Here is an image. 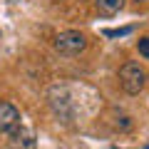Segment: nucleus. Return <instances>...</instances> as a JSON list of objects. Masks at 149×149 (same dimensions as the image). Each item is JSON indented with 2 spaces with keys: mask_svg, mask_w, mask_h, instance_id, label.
I'll use <instances>...</instances> for the list:
<instances>
[{
  "mask_svg": "<svg viewBox=\"0 0 149 149\" xmlns=\"http://www.w3.org/2000/svg\"><path fill=\"white\" fill-rule=\"evenodd\" d=\"M114 149H119V147H114Z\"/></svg>",
  "mask_w": 149,
  "mask_h": 149,
  "instance_id": "nucleus-10",
  "label": "nucleus"
},
{
  "mask_svg": "<svg viewBox=\"0 0 149 149\" xmlns=\"http://www.w3.org/2000/svg\"><path fill=\"white\" fill-rule=\"evenodd\" d=\"M147 85V70L139 62H127L119 70V87L127 95H139Z\"/></svg>",
  "mask_w": 149,
  "mask_h": 149,
  "instance_id": "nucleus-1",
  "label": "nucleus"
},
{
  "mask_svg": "<svg viewBox=\"0 0 149 149\" xmlns=\"http://www.w3.org/2000/svg\"><path fill=\"white\" fill-rule=\"evenodd\" d=\"M37 147V139H35V132L27 127H17L10 132L8 137V149H35Z\"/></svg>",
  "mask_w": 149,
  "mask_h": 149,
  "instance_id": "nucleus-4",
  "label": "nucleus"
},
{
  "mask_svg": "<svg viewBox=\"0 0 149 149\" xmlns=\"http://www.w3.org/2000/svg\"><path fill=\"white\" fill-rule=\"evenodd\" d=\"M87 47V37L77 30H65L55 35V50L60 55H80Z\"/></svg>",
  "mask_w": 149,
  "mask_h": 149,
  "instance_id": "nucleus-2",
  "label": "nucleus"
},
{
  "mask_svg": "<svg viewBox=\"0 0 149 149\" xmlns=\"http://www.w3.org/2000/svg\"><path fill=\"white\" fill-rule=\"evenodd\" d=\"M50 107L55 109V114L62 119H70L72 117V100L67 97V92L62 87H52L50 90Z\"/></svg>",
  "mask_w": 149,
  "mask_h": 149,
  "instance_id": "nucleus-3",
  "label": "nucleus"
},
{
  "mask_svg": "<svg viewBox=\"0 0 149 149\" xmlns=\"http://www.w3.org/2000/svg\"><path fill=\"white\" fill-rule=\"evenodd\" d=\"M132 30H134L132 25H127V27H117V30H109V27H107V30H102V35H104V37H124V35H129Z\"/></svg>",
  "mask_w": 149,
  "mask_h": 149,
  "instance_id": "nucleus-7",
  "label": "nucleus"
},
{
  "mask_svg": "<svg viewBox=\"0 0 149 149\" xmlns=\"http://www.w3.org/2000/svg\"><path fill=\"white\" fill-rule=\"evenodd\" d=\"M95 5H97V13H100V15L112 17V15H117L124 8V0H95Z\"/></svg>",
  "mask_w": 149,
  "mask_h": 149,
  "instance_id": "nucleus-6",
  "label": "nucleus"
},
{
  "mask_svg": "<svg viewBox=\"0 0 149 149\" xmlns=\"http://www.w3.org/2000/svg\"><path fill=\"white\" fill-rule=\"evenodd\" d=\"M137 50H139L142 57L149 60V37H142V40H139V42H137Z\"/></svg>",
  "mask_w": 149,
  "mask_h": 149,
  "instance_id": "nucleus-8",
  "label": "nucleus"
},
{
  "mask_svg": "<svg viewBox=\"0 0 149 149\" xmlns=\"http://www.w3.org/2000/svg\"><path fill=\"white\" fill-rule=\"evenodd\" d=\"M137 3H142V0H137Z\"/></svg>",
  "mask_w": 149,
  "mask_h": 149,
  "instance_id": "nucleus-9",
  "label": "nucleus"
},
{
  "mask_svg": "<svg viewBox=\"0 0 149 149\" xmlns=\"http://www.w3.org/2000/svg\"><path fill=\"white\" fill-rule=\"evenodd\" d=\"M20 127V112L10 102H0V132L10 134L13 129Z\"/></svg>",
  "mask_w": 149,
  "mask_h": 149,
  "instance_id": "nucleus-5",
  "label": "nucleus"
}]
</instances>
